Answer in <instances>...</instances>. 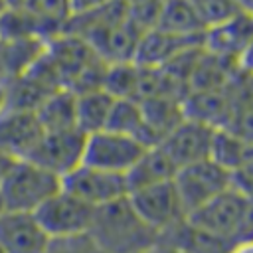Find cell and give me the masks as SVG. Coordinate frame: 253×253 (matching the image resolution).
Returning <instances> with one entry per match:
<instances>
[{"label":"cell","mask_w":253,"mask_h":253,"mask_svg":"<svg viewBox=\"0 0 253 253\" xmlns=\"http://www.w3.org/2000/svg\"><path fill=\"white\" fill-rule=\"evenodd\" d=\"M142 109L144 119V132H146V144L156 146L170 130H174L184 119V105L178 97H150L144 101H138Z\"/></svg>","instance_id":"cell-15"},{"label":"cell","mask_w":253,"mask_h":253,"mask_svg":"<svg viewBox=\"0 0 253 253\" xmlns=\"http://www.w3.org/2000/svg\"><path fill=\"white\" fill-rule=\"evenodd\" d=\"M0 253H4V251H2V249H0Z\"/></svg>","instance_id":"cell-29"},{"label":"cell","mask_w":253,"mask_h":253,"mask_svg":"<svg viewBox=\"0 0 253 253\" xmlns=\"http://www.w3.org/2000/svg\"><path fill=\"white\" fill-rule=\"evenodd\" d=\"M202 45V36L200 38H180L162 30H150L146 32L134 51V63L140 67L148 69H162L166 67L172 59H176L180 53L200 47Z\"/></svg>","instance_id":"cell-14"},{"label":"cell","mask_w":253,"mask_h":253,"mask_svg":"<svg viewBox=\"0 0 253 253\" xmlns=\"http://www.w3.org/2000/svg\"><path fill=\"white\" fill-rule=\"evenodd\" d=\"M251 42H253V12H249L245 6L229 20L213 28H208L202 36L204 51H210L217 59L223 57L239 59Z\"/></svg>","instance_id":"cell-11"},{"label":"cell","mask_w":253,"mask_h":253,"mask_svg":"<svg viewBox=\"0 0 253 253\" xmlns=\"http://www.w3.org/2000/svg\"><path fill=\"white\" fill-rule=\"evenodd\" d=\"M43 132L75 128V93L57 89L49 93L34 111Z\"/></svg>","instance_id":"cell-18"},{"label":"cell","mask_w":253,"mask_h":253,"mask_svg":"<svg viewBox=\"0 0 253 253\" xmlns=\"http://www.w3.org/2000/svg\"><path fill=\"white\" fill-rule=\"evenodd\" d=\"M43 253H105V251L89 233H79L69 237H51Z\"/></svg>","instance_id":"cell-22"},{"label":"cell","mask_w":253,"mask_h":253,"mask_svg":"<svg viewBox=\"0 0 253 253\" xmlns=\"http://www.w3.org/2000/svg\"><path fill=\"white\" fill-rule=\"evenodd\" d=\"M140 79H142V67L136 65L134 61L107 63L105 73H103L101 89L105 93H109L113 99L138 101Z\"/></svg>","instance_id":"cell-19"},{"label":"cell","mask_w":253,"mask_h":253,"mask_svg":"<svg viewBox=\"0 0 253 253\" xmlns=\"http://www.w3.org/2000/svg\"><path fill=\"white\" fill-rule=\"evenodd\" d=\"M105 130L132 136V138H138L140 142L146 144V132H144V119H142L140 103L132 101V99H115Z\"/></svg>","instance_id":"cell-21"},{"label":"cell","mask_w":253,"mask_h":253,"mask_svg":"<svg viewBox=\"0 0 253 253\" xmlns=\"http://www.w3.org/2000/svg\"><path fill=\"white\" fill-rule=\"evenodd\" d=\"M158 30L180 36V38H200L204 36V26L192 2H168L162 4Z\"/></svg>","instance_id":"cell-20"},{"label":"cell","mask_w":253,"mask_h":253,"mask_svg":"<svg viewBox=\"0 0 253 253\" xmlns=\"http://www.w3.org/2000/svg\"><path fill=\"white\" fill-rule=\"evenodd\" d=\"M61 190L91 208H101L128 196L125 176L97 170L85 164H79L75 170L61 178Z\"/></svg>","instance_id":"cell-8"},{"label":"cell","mask_w":253,"mask_h":253,"mask_svg":"<svg viewBox=\"0 0 253 253\" xmlns=\"http://www.w3.org/2000/svg\"><path fill=\"white\" fill-rule=\"evenodd\" d=\"M176 174L174 164L158 146H148L146 152L138 158V162L126 172V188L128 194L140 188H148L160 182L172 180Z\"/></svg>","instance_id":"cell-16"},{"label":"cell","mask_w":253,"mask_h":253,"mask_svg":"<svg viewBox=\"0 0 253 253\" xmlns=\"http://www.w3.org/2000/svg\"><path fill=\"white\" fill-rule=\"evenodd\" d=\"M213 132H215V128H211L204 123L184 119L156 146L168 156V160L178 170L182 166L210 158Z\"/></svg>","instance_id":"cell-10"},{"label":"cell","mask_w":253,"mask_h":253,"mask_svg":"<svg viewBox=\"0 0 253 253\" xmlns=\"http://www.w3.org/2000/svg\"><path fill=\"white\" fill-rule=\"evenodd\" d=\"M6 211V206H4V200H2V196H0V215Z\"/></svg>","instance_id":"cell-28"},{"label":"cell","mask_w":253,"mask_h":253,"mask_svg":"<svg viewBox=\"0 0 253 253\" xmlns=\"http://www.w3.org/2000/svg\"><path fill=\"white\" fill-rule=\"evenodd\" d=\"M83 146H85V134L79 132L77 128L43 132L42 138L36 142V146L22 160H30L36 166L63 178L81 164Z\"/></svg>","instance_id":"cell-7"},{"label":"cell","mask_w":253,"mask_h":253,"mask_svg":"<svg viewBox=\"0 0 253 253\" xmlns=\"http://www.w3.org/2000/svg\"><path fill=\"white\" fill-rule=\"evenodd\" d=\"M152 253H186V251H182L178 247H172V245H166V243H158Z\"/></svg>","instance_id":"cell-27"},{"label":"cell","mask_w":253,"mask_h":253,"mask_svg":"<svg viewBox=\"0 0 253 253\" xmlns=\"http://www.w3.org/2000/svg\"><path fill=\"white\" fill-rule=\"evenodd\" d=\"M43 128L34 111H14L8 109L0 115V152L22 160L42 138Z\"/></svg>","instance_id":"cell-13"},{"label":"cell","mask_w":253,"mask_h":253,"mask_svg":"<svg viewBox=\"0 0 253 253\" xmlns=\"http://www.w3.org/2000/svg\"><path fill=\"white\" fill-rule=\"evenodd\" d=\"M150 253H152V251H150Z\"/></svg>","instance_id":"cell-30"},{"label":"cell","mask_w":253,"mask_h":253,"mask_svg":"<svg viewBox=\"0 0 253 253\" xmlns=\"http://www.w3.org/2000/svg\"><path fill=\"white\" fill-rule=\"evenodd\" d=\"M146 148L148 146L138 138L117 134L111 130H99L85 136L81 164L111 174L126 176V172L138 162Z\"/></svg>","instance_id":"cell-5"},{"label":"cell","mask_w":253,"mask_h":253,"mask_svg":"<svg viewBox=\"0 0 253 253\" xmlns=\"http://www.w3.org/2000/svg\"><path fill=\"white\" fill-rule=\"evenodd\" d=\"M115 99L103 89L75 95V128L85 136L105 130Z\"/></svg>","instance_id":"cell-17"},{"label":"cell","mask_w":253,"mask_h":253,"mask_svg":"<svg viewBox=\"0 0 253 253\" xmlns=\"http://www.w3.org/2000/svg\"><path fill=\"white\" fill-rule=\"evenodd\" d=\"M239 61H241V65L247 69V71H251L253 73V42L249 43V47L243 51V55L239 57Z\"/></svg>","instance_id":"cell-24"},{"label":"cell","mask_w":253,"mask_h":253,"mask_svg":"<svg viewBox=\"0 0 253 253\" xmlns=\"http://www.w3.org/2000/svg\"><path fill=\"white\" fill-rule=\"evenodd\" d=\"M186 221L194 229L231 249L235 243L253 237V198L237 186H229L225 192L190 213Z\"/></svg>","instance_id":"cell-2"},{"label":"cell","mask_w":253,"mask_h":253,"mask_svg":"<svg viewBox=\"0 0 253 253\" xmlns=\"http://www.w3.org/2000/svg\"><path fill=\"white\" fill-rule=\"evenodd\" d=\"M12 162H14V158H10V156H6V154L0 152V182H2L4 174L8 172V168L12 166Z\"/></svg>","instance_id":"cell-26"},{"label":"cell","mask_w":253,"mask_h":253,"mask_svg":"<svg viewBox=\"0 0 253 253\" xmlns=\"http://www.w3.org/2000/svg\"><path fill=\"white\" fill-rule=\"evenodd\" d=\"M126 198L138 217L158 235L186 219L172 180L134 190Z\"/></svg>","instance_id":"cell-9"},{"label":"cell","mask_w":253,"mask_h":253,"mask_svg":"<svg viewBox=\"0 0 253 253\" xmlns=\"http://www.w3.org/2000/svg\"><path fill=\"white\" fill-rule=\"evenodd\" d=\"M93 213L95 208L83 204L65 190L55 192L34 211L38 223L49 239L87 233L93 221Z\"/></svg>","instance_id":"cell-6"},{"label":"cell","mask_w":253,"mask_h":253,"mask_svg":"<svg viewBox=\"0 0 253 253\" xmlns=\"http://www.w3.org/2000/svg\"><path fill=\"white\" fill-rule=\"evenodd\" d=\"M87 233L105 253H150L158 245V233L138 217L128 198L95 208Z\"/></svg>","instance_id":"cell-1"},{"label":"cell","mask_w":253,"mask_h":253,"mask_svg":"<svg viewBox=\"0 0 253 253\" xmlns=\"http://www.w3.org/2000/svg\"><path fill=\"white\" fill-rule=\"evenodd\" d=\"M49 237L30 211H10L0 215V249L4 253H43Z\"/></svg>","instance_id":"cell-12"},{"label":"cell","mask_w":253,"mask_h":253,"mask_svg":"<svg viewBox=\"0 0 253 253\" xmlns=\"http://www.w3.org/2000/svg\"><path fill=\"white\" fill-rule=\"evenodd\" d=\"M59 190L61 178L30 160H14L0 182V196L10 211L34 213Z\"/></svg>","instance_id":"cell-3"},{"label":"cell","mask_w":253,"mask_h":253,"mask_svg":"<svg viewBox=\"0 0 253 253\" xmlns=\"http://www.w3.org/2000/svg\"><path fill=\"white\" fill-rule=\"evenodd\" d=\"M172 184L188 217L190 213L206 206L210 200L225 192L229 186H233V180L225 168H221L211 158H206L178 168L172 178Z\"/></svg>","instance_id":"cell-4"},{"label":"cell","mask_w":253,"mask_h":253,"mask_svg":"<svg viewBox=\"0 0 253 253\" xmlns=\"http://www.w3.org/2000/svg\"><path fill=\"white\" fill-rule=\"evenodd\" d=\"M8 111V89L6 81H0V115Z\"/></svg>","instance_id":"cell-25"},{"label":"cell","mask_w":253,"mask_h":253,"mask_svg":"<svg viewBox=\"0 0 253 253\" xmlns=\"http://www.w3.org/2000/svg\"><path fill=\"white\" fill-rule=\"evenodd\" d=\"M227 253H253V237H251V239H243V241L235 243Z\"/></svg>","instance_id":"cell-23"}]
</instances>
